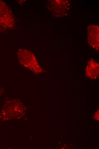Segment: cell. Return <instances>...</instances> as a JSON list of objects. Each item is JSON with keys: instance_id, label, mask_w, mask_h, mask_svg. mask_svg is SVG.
Instances as JSON below:
<instances>
[{"instance_id": "3957f363", "label": "cell", "mask_w": 99, "mask_h": 149, "mask_svg": "<svg viewBox=\"0 0 99 149\" xmlns=\"http://www.w3.org/2000/svg\"><path fill=\"white\" fill-rule=\"evenodd\" d=\"M94 119L97 120H99V110H97L95 113L94 115Z\"/></svg>"}, {"instance_id": "6da1fadb", "label": "cell", "mask_w": 99, "mask_h": 149, "mask_svg": "<svg viewBox=\"0 0 99 149\" xmlns=\"http://www.w3.org/2000/svg\"><path fill=\"white\" fill-rule=\"evenodd\" d=\"M87 38L90 45L95 50L99 49V27L90 25L87 28Z\"/></svg>"}, {"instance_id": "7a4b0ae2", "label": "cell", "mask_w": 99, "mask_h": 149, "mask_svg": "<svg viewBox=\"0 0 99 149\" xmlns=\"http://www.w3.org/2000/svg\"><path fill=\"white\" fill-rule=\"evenodd\" d=\"M99 64L93 59L88 62L85 69L86 76L92 79H96L99 77Z\"/></svg>"}]
</instances>
